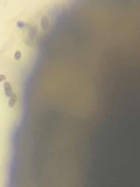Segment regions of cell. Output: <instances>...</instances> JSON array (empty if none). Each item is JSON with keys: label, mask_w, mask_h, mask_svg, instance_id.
Here are the masks:
<instances>
[{"label": "cell", "mask_w": 140, "mask_h": 187, "mask_svg": "<svg viewBox=\"0 0 140 187\" xmlns=\"http://www.w3.org/2000/svg\"><path fill=\"white\" fill-rule=\"evenodd\" d=\"M3 90H5L6 97H11L13 95V86H11V83H8V81L3 83Z\"/></svg>", "instance_id": "7a4b0ae2"}, {"label": "cell", "mask_w": 140, "mask_h": 187, "mask_svg": "<svg viewBox=\"0 0 140 187\" xmlns=\"http://www.w3.org/2000/svg\"><path fill=\"white\" fill-rule=\"evenodd\" d=\"M41 27H42V30H48V28H50V17H48V16H42V17H41Z\"/></svg>", "instance_id": "6da1fadb"}, {"label": "cell", "mask_w": 140, "mask_h": 187, "mask_svg": "<svg viewBox=\"0 0 140 187\" xmlns=\"http://www.w3.org/2000/svg\"><path fill=\"white\" fill-rule=\"evenodd\" d=\"M6 81V75H2L0 73V83H5Z\"/></svg>", "instance_id": "5b68a950"}, {"label": "cell", "mask_w": 140, "mask_h": 187, "mask_svg": "<svg viewBox=\"0 0 140 187\" xmlns=\"http://www.w3.org/2000/svg\"><path fill=\"white\" fill-rule=\"evenodd\" d=\"M16 103H17V94H14L9 97V101H8V108H14L16 106Z\"/></svg>", "instance_id": "3957f363"}, {"label": "cell", "mask_w": 140, "mask_h": 187, "mask_svg": "<svg viewBox=\"0 0 140 187\" xmlns=\"http://www.w3.org/2000/svg\"><path fill=\"white\" fill-rule=\"evenodd\" d=\"M17 27H19V28H24V27H25V24H24V22H17Z\"/></svg>", "instance_id": "8992f818"}, {"label": "cell", "mask_w": 140, "mask_h": 187, "mask_svg": "<svg viewBox=\"0 0 140 187\" xmlns=\"http://www.w3.org/2000/svg\"><path fill=\"white\" fill-rule=\"evenodd\" d=\"M20 58H22V53H20V52H16V53H14V59H16V61H19Z\"/></svg>", "instance_id": "277c9868"}]
</instances>
